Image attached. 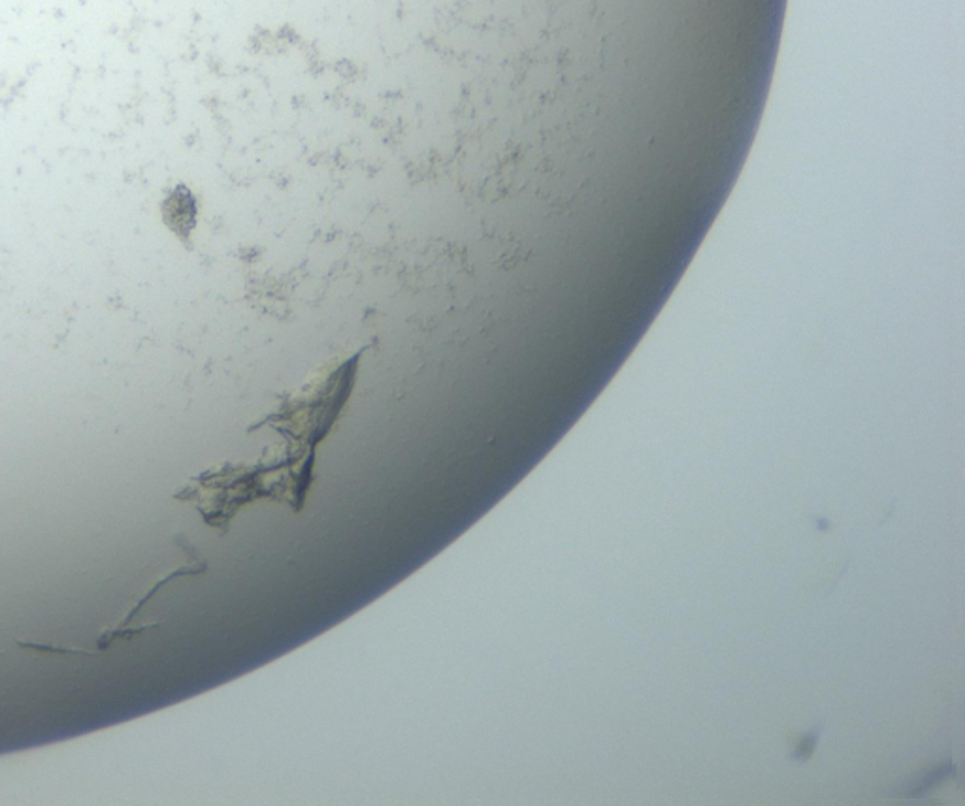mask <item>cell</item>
I'll return each instance as SVG.
<instances>
[{
	"mask_svg": "<svg viewBox=\"0 0 965 806\" xmlns=\"http://www.w3.org/2000/svg\"><path fill=\"white\" fill-rule=\"evenodd\" d=\"M163 213H165L166 225L170 226L179 238H187L195 226V217H197V205H195L191 192L187 191L186 187H178L166 199Z\"/></svg>",
	"mask_w": 965,
	"mask_h": 806,
	"instance_id": "6da1fadb",
	"label": "cell"
}]
</instances>
